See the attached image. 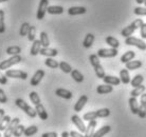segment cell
<instances>
[{"instance_id": "obj_1", "label": "cell", "mask_w": 146, "mask_h": 137, "mask_svg": "<svg viewBox=\"0 0 146 137\" xmlns=\"http://www.w3.org/2000/svg\"><path fill=\"white\" fill-rule=\"evenodd\" d=\"M15 103H16V105H17L20 110H22V111L26 113L29 117H31V118H35L37 116V113H36V111H35V109H33L31 105H28L26 101L23 100V99H21V98L16 99V100H15Z\"/></svg>"}, {"instance_id": "obj_2", "label": "cell", "mask_w": 146, "mask_h": 137, "mask_svg": "<svg viewBox=\"0 0 146 137\" xmlns=\"http://www.w3.org/2000/svg\"><path fill=\"white\" fill-rule=\"evenodd\" d=\"M22 61V57L20 55H15V56H11L10 58H7V60L0 62V70H9V68H11L15 65H18L19 62Z\"/></svg>"}, {"instance_id": "obj_3", "label": "cell", "mask_w": 146, "mask_h": 137, "mask_svg": "<svg viewBox=\"0 0 146 137\" xmlns=\"http://www.w3.org/2000/svg\"><path fill=\"white\" fill-rule=\"evenodd\" d=\"M125 44L137 47L141 51L146 50V42L143 39H139V38H137V37L130 36V37H128V38H125Z\"/></svg>"}, {"instance_id": "obj_4", "label": "cell", "mask_w": 146, "mask_h": 137, "mask_svg": "<svg viewBox=\"0 0 146 137\" xmlns=\"http://www.w3.org/2000/svg\"><path fill=\"white\" fill-rule=\"evenodd\" d=\"M7 78H17V79L26 80L28 78V74L21 70H7L5 74Z\"/></svg>"}, {"instance_id": "obj_5", "label": "cell", "mask_w": 146, "mask_h": 137, "mask_svg": "<svg viewBox=\"0 0 146 137\" xmlns=\"http://www.w3.org/2000/svg\"><path fill=\"white\" fill-rule=\"evenodd\" d=\"M48 7H49V0H40L38 10L36 13V18L38 20H42L44 18V15L47 13Z\"/></svg>"}, {"instance_id": "obj_6", "label": "cell", "mask_w": 146, "mask_h": 137, "mask_svg": "<svg viewBox=\"0 0 146 137\" xmlns=\"http://www.w3.org/2000/svg\"><path fill=\"white\" fill-rule=\"evenodd\" d=\"M117 49H112V47H110V49H100L98 51V56L99 58H112V57H115L117 55Z\"/></svg>"}, {"instance_id": "obj_7", "label": "cell", "mask_w": 146, "mask_h": 137, "mask_svg": "<svg viewBox=\"0 0 146 137\" xmlns=\"http://www.w3.org/2000/svg\"><path fill=\"white\" fill-rule=\"evenodd\" d=\"M20 124V119L17 118V117H15L14 119H12L10 124L7 126V128L5 129L4 131V134H3V137H12L13 136V133H14L15 129H16V126Z\"/></svg>"}, {"instance_id": "obj_8", "label": "cell", "mask_w": 146, "mask_h": 137, "mask_svg": "<svg viewBox=\"0 0 146 137\" xmlns=\"http://www.w3.org/2000/svg\"><path fill=\"white\" fill-rule=\"evenodd\" d=\"M44 76V70H37L36 72L34 73V75L32 76V78H31V86L32 87H37L38 84L40 83V81L42 80Z\"/></svg>"}, {"instance_id": "obj_9", "label": "cell", "mask_w": 146, "mask_h": 137, "mask_svg": "<svg viewBox=\"0 0 146 137\" xmlns=\"http://www.w3.org/2000/svg\"><path fill=\"white\" fill-rule=\"evenodd\" d=\"M71 120H72L73 124L78 129V131H80V133H85L86 132V126H85L84 123V120H82V118H80V116L73 115L71 117Z\"/></svg>"}, {"instance_id": "obj_10", "label": "cell", "mask_w": 146, "mask_h": 137, "mask_svg": "<svg viewBox=\"0 0 146 137\" xmlns=\"http://www.w3.org/2000/svg\"><path fill=\"white\" fill-rule=\"evenodd\" d=\"M87 101H88L87 95H82V96L77 99L76 103L74 105V111H75V112H80V111L84 109L85 105H86Z\"/></svg>"}, {"instance_id": "obj_11", "label": "cell", "mask_w": 146, "mask_h": 137, "mask_svg": "<svg viewBox=\"0 0 146 137\" xmlns=\"http://www.w3.org/2000/svg\"><path fill=\"white\" fill-rule=\"evenodd\" d=\"M39 54H41L42 56L53 58L58 55V51L56 50V49H52V47H41Z\"/></svg>"}, {"instance_id": "obj_12", "label": "cell", "mask_w": 146, "mask_h": 137, "mask_svg": "<svg viewBox=\"0 0 146 137\" xmlns=\"http://www.w3.org/2000/svg\"><path fill=\"white\" fill-rule=\"evenodd\" d=\"M87 12V9L85 7H72L68 9V15L70 16H76V15H83Z\"/></svg>"}, {"instance_id": "obj_13", "label": "cell", "mask_w": 146, "mask_h": 137, "mask_svg": "<svg viewBox=\"0 0 146 137\" xmlns=\"http://www.w3.org/2000/svg\"><path fill=\"white\" fill-rule=\"evenodd\" d=\"M98 123H96V120H91V121H89L88 123V126H86V132H85V135L84 137H92L93 136V134L95 132V126H96Z\"/></svg>"}, {"instance_id": "obj_14", "label": "cell", "mask_w": 146, "mask_h": 137, "mask_svg": "<svg viewBox=\"0 0 146 137\" xmlns=\"http://www.w3.org/2000/svg\"><path fill=\"white\" fill-rule=\"evenodd\" d=\"M103 80H104L105 84H109V86H119L121 83V79L117 76L106 75L103 78Z\"/></svg>"}, {"instance_id": "obj_15", "label": "cell", "mask_w": 146, "mask_h": 137, "mask_svg": "<svg viewBox=\"0 0 146 137\" xmlns=\"http://www.w3.org/2000/svg\"><path fill=\"white\" fill-rule=\"evenodd\" d=\"M35 111H36L37 115H38V117H39L41 120H47L48 117H49L47 111H46V109H44L42 103H39V105H35Z\"/></svg>"}, {"instance_id": "obj_16", "label": "cell", "mask_w": 146, "mask_h": 137, "mask_svg": "<svg viewBox=\"0 0 146 137\" xmlns=\"http://www.w3.org/2000/svg\"><path fill=\"white\" fill-rule=\"evenodd\" d=\"M129 103V109H130V112L135 115H138V111H139V103L135 97H130L128 100Z\"/></svg>"}, {"instance_id": "obj_17", "label": "cell", "mask_w": 146, "mask_h": 137, "mask_svg": "<svg viewBox=\"0 0 146 137\" xmlns=\"http://www.w3.org/2000/svg\"><path fill=\"white\" fill-rule=\"evenodd\" d=\"M113 91L112 86H109V84H100L96 88V93L101 94V95H104V94H109Z\"/></svg>"}, {"instance_id": "obj_18", "label": "cell", "mask_w": 146, "mask_h": 137, "mask_svg": "<svg viewBox=\"0 0 146 137\" xmlns=\"http://www.w3.org/2000/svg\"><path fill=\"white\" fill-rule=\"evenodd\" d=\"M142 67V61L141 60H131V61L127 62L125 65V68L126 70H129V71H135V70H138Z\"/></svg>"}, {"instance_id": "obj_19", "label": "cell", "mask_w": 146, "mask_h": 137, "mask_svg": "<svg viewBox=\"0 0 146 137\" xmlns=\"http://www.w3.org/2000/svg\"><path fill=\"white\" fill-rule=\"evenodd\" d=\"M55 94L58 96V97H62L64 99H71L72 98V93L70 92L69 90H66V89H57V90L55 91Z\"/></svg>"}, {"instance_id": "obj_20", "label": "cell", "mask_w": 146, "mask_h": 137, "mask_svg": "<svg viewBox=\"0 0 146 137\" xmlns=\"http://www.w3.org/2000/svg\"><path fill=\"white\" fill-rule=\"evenodd\" d=\"M41 42H40V40H34L33 41V44H32V47H31V51H30V53L32 56H36V55L39 54L40 50H41Z\"/></svg>"}, {"instance_id": "obj_21", "label": "cell", "mask_w": 146, "mask_h": 137, "mask_svg": "<svg viewBox=\"0 0 146 137\" xmlns=\"http://www.w3.org/2000/svg\"><path fill=\"white\" fill-rule=\"evenodd\" d=\"M135 57V53L133 52V51H127L126 53H124L123 54V56L121 57V60L120 61L122 62V63H127V62L131 61V60H133V58Z\"/></svg>"}, {"instance_id": "obj_22", "label": "cell", "mask_w": 146, "mask_h": 137, "mask_svg": "<svg viewBox=\"0 0 146 137\" xmlns=\"http://www.w3.org/2000/svg\"><path fill=\"white\" fill-rule=\"evenodd\" d=\"M94 39H95V36L93 35V34H91V33L87 34V35L85 36L84 41H83V45H84V47H86V49L91 47L93 42H94Z\"/></svg>"}, {"instance_id": "obj_23", "label": "cell", "mask_w": 146, "mask_h": 137, "mask_svg": "<svg viewBox=\"0 0 146 137\" xmlns=\"http://www.w3.org/2000/svg\"><path fill=\"white\" fill-rule=\"evenodd\" d=\"M64 11H65L64 7H60V5H50V7H48L47 13L51 15H59L62 14Z\"/></svg>"}, {"instance_id": "obj_24", "label": "cell", "mask_w": 146, "mask_h": 137, "mask_svg": "<svg viewBox=\"0 0 146 137\" xmlns=\"http://www.w3.org/2000/svg\"><path fill=\"white\" fill-rule=\"evenodd\" d=\"M120 79L121 82L124 84H128L130 82V76H129V72L126 68H122L120 71Z\"/></svg>"}, {"instance_id": "obj_25", "label": "cell", "mask_w": 146, "mask_h": 137, "mask_svg": "<svg viewBox=\"0 0 146 137\" xmlns=\"http://www.w3.org/2000/svg\"><path fill=\"white\" fill-rule=\"evenodd\" d=\"M111 131V126H104L101 129H99L98 131H95L93 136L92 137H104L106 134H108Z\"/></svg>"}, {"instance_id": "obj_26", "label": "cell", "mask_w": 146, "mask_h": 137, "mask_svg": "<svg viewBox=\"0 0 146 137\" xmlns=\"http://www.w3.org/2000/svg\"><path fill=\"white\" fill-rule=\"evenodd\" d=\"M105 41H106V43L109 45L110 47H112V49H117L120 47V41L115 38V37H112V36H107L106 39H105Z\"/></svg>"}, {"instance_id": "obj_27", "label": "cell", "mask_w": 146, "mask_h": 137, "mask_svg": "<svg viewBox=\"0 0 146 137\" xmlns=\"http://www.w3.org/2000/svg\"><path fill=\"white\" fill-rule=\"evenodd\" d=\"M135 32V28H133L131 24H129L121 31V35H122L123 37H125V38H128V37L132 36V34H133Z\"/></svg>"}, {"instance_id": "obj_28", "label": "cell", "mask_w": 146, "mask_h": 137, "mask_svg": "<svg viewBox=\"0 0 146 137\" xmlns=\"http://www.w3.org/2000/svg\"><path fill=\"white\" fill-rule=\"evenodd\" d=\"M144 81V77H143L141 74H138V75H135L131 80H130V84H131L132 88H137L141 86Z\"/></svg>"}, {"instance_id": "obj_29", "label": "cell", "mask_w": 146, "mask_h": 137, "mask_svg": "<svg viewBox=\"0 0 146 137\" xmlns=\"http://www.w3.org/2000/svg\"><path fill=\"white\" fill-rule=\"evenodd\" d=\"M146 88L145 86H143V84H141V86H139V87L137 88H133V90L130 92V95H131V97H138V96H141L144 92H145Z\"/></svg>"}, {"instance_id": "obj_30", "label": "cell", "mask_w": 146, "mask_h": 137, "mask_svg": "<svg viewBox=\"0 0 146 137\" xmlns=\"http://www.w3.org/2000/svg\"><path fill=\"white\" fill-rule=\"evenodd\" d=\"M70 74H71V77H72L76 82L80 83L84 81V75H83L78 70H72V72L70 73Z\"/></svg>"}, {"instance_id": "obj_31", "label": "cell", "mask_w": 146, "mask_h": 137, "mask_svg": "<svg viewBox=\"0 0 146 137\" xmlns=\"http://www.w3.org/2000/svg\"><path fill=\"white\" fill-rule=\"evenodd\" d=\"M93 68H94L95 75H96V77H98V78H100V79H103V78L106 76V74H105V70H104V67H103L101 63H100L99 65L94 67Z\"/></svg>"}, {"instance_id": "obj_32", "label": "cell", "mask_w": 146, "mask_h": 137, "mask_svg": "<svg viewBox=\"0 0 146 137\" xmlns=\"http://www.w3.org/2000/svg\"><path fill=\"white\" fill-rule=\"evenodd\" d=\"M95 114L98 116V118H106L110 115V110L108 108L100 109L98 111H95Z\"/></svg>"}, {"instance_id": "obj_33", "label": "cell", "mask_w": 146, "mask_h": 137, "mask_svg": "<svg viewBox=\"0 0 146 137\" xmlns=\"http://www.w3.org/2000/svg\"><path fill=\"white\" fill-rule=\"evenodd\" d=\"M21 52V47L18 45H12L7 49V54L11 55V56H15V55H19Z\"/></svg>"}, {"instance_id": "obj_34", "label": "cell", "mask_w": 146, "mask_h": 137, "mask_svg": "<svg viewBox=\"0 0 146 137\" xmlns=\"http://www.w3.org/2000/svg\"><path fill=\"white\" fill-rule=\"evenodd\" d=\"M30 28H31V25H30L29 22H23L20 26V30H19V35L22 37L25 36H28V33L30 31Z\"/></svg>"}, {"instance_id": "obj_35", "label": "cell", "mask_w": 146, "mask_h": 137, "mask_svg": "<svg viewBox=\"0 0 146 137\" xmlns=\"http://www.w3.org/2000/svg\"><path fill=\"white\" fill-rule=\"evenodd\" d=\"M11 120H12V118L9 115H5L3 118L1 119V121H0V132H1V131H5L7 126L11 123Z\"/></svg>"}, {"instance_id": "obj_36", "label": "cell", "mask_w": 146, "mask_h": 137, "mask_svg": "<svg viewBox=\"0 0 146 137\" xmlns=\"http://www.w3.org/2000/svg\"><path fill=\"white\" fill-rule=\"evenodd\" d=\"M38 132V128H37L36 126H28V128H26L25 129V136L27 137H30V136H33V135H35V134Z\"/></svg>"}, {"instance_id": "obj_37", "label": "cell", "mask_w": 146, "mask_h": 137, "mask_svg": "<svg viewBox=\"0 0 146 137\" xmlns=\"http://www.w3.org/2000/svg\"><path fill=\"white\" fill-rule=\"evenodd\" d=\"M40 42H41V45L42 47H49V44H50V40H49V37H48V34L46 32H41L40 33Z\"/></svg>"}, {"instance_id": "obj_38", "label": "cell", "mask_w": 146, "mask_h": 137, "mask_svg": "<svg viewBox=\"0 0 146 137\" xmlns=\"http://www.w3.org/2000/svg\"><path fill=\"white\" fill-rule=\"evenodd\" d=\"M44 65H47L48 68H57L59 67L58 61H56L55 59L50 58V57H48L47 59L44 60Z\"/></svg>"}, {"instance_id": "obj_39", "label": "cell", "mask_w": 146, "mask_h": 137, "mask_svg": "<svg viewBox=\"0 0 146 137\" xmlns=\"http://www.w3.org/2000/svg\"><path fill=\"white\" fill-rule=\"evenodd\" d=\"M60 70H62L64 73H66V74H69V73L72 72V67L69 65V63H67L66 61H60L59 62V67H58Z\"/></svg>"}, {"instance_id": "obj_40", "label": "cell", "mask_w": 146, "mask_h": 137, "mask_svg": "<svg viewBox=\"0 0 146 137\" xmlns=\"http://www.w3.org/2000/svg\"><path fill=\"white\" fill-rule=\"evenodd\" d=\"M29 97H30V100L32 101V103H33L34 105H39V103H41L39 95H38L36 92H31L29 95Z\"/></svg>"}, {"instance_id": "obj_41", "label": "cell", "mask_w": 146, "mask_h": 137, "mask_svg": "<svg viewBox=\"0 0 146 137\" xmlns=\"http://www.w3.org/2000/svg\"><path fill=\"white\" fill-rule=\"evenodd\" d=\"M5 32V22H4V11L0 10V34Z\"/></svg>"}, {"instance_id": "obj_42", "label": "cell", "mask_w": 146, "mask_h": 137, "mask_svg": "<svg viewBox=\"0 0 146 137\" xmlns=\"http://www.w3.org/2000/svg\"><path fill=\"white\" fill-rule=\"evenodd\" d=\"M89 60H90V63H91V65L94 68V67H96V65H99L100 63H101V61H100V58L99 56L96 54H91L90 56H89Z\"/></svg>"}, {"instance_id": "obj_43", "label": "cell", "mask_w": 146, "mask_h": 137, "mask_svg": "<svg viewBox=\"0 0 146 137\" xmlns=\"http://www.w3.org/2000/svg\"><path fill=\"white\" fill-rule=\"evenodd\" d=\"M25 126H22V124H18V126H16V129H15L14 133H13V136L14 137H20L22 134L25 133Z\"/></svg>"}, {"instance_id": "obj_44", "label": "cell", "mask_w": 146, "mask_h": 137, "mask_svg": "<svg viewBox=\"0 0 146 137\" xmlns=\"http://www.w3.org/2000/svg\"><path fill=\"white\" fill-rule=\"evenodd\" d=\"M35 36H36V28L35 26H31L29 33H28V39L31 42H33L34 40H35Z\"/></svg>"}, {"instance_id": "obj_45", "label": "cell", "mask_w": 146, "mask_h": 137, "mask_svg": "<svg viewBox=\"0 0 146 137\" xmlns=\"http://www.w3.org/2000/svg\"><path fill=\"white\" fill-rule=\"evenodd\" d=\"M98 118V116L95 114V112H88L86 114H84V117L83 119L86 120V121H91V120H95Z\"/></svg>"}, {"instance_id": "obj_46", "label": "cell", "mask_w": 146, "mask_h": 137, "mask_svg": "<svg viewBox=\"0 0 146 137\" xmlns=\"http://www.w3.org/2000/svg\"><path fill=\"white\" fill-rule=\"evenodd\" d=\"M133 13L138 16H146V7H137L133 10Z\"/></svg>"}, {"instance_id": "obj_47", "label": "cell", "mask_w": 146, "mask_h": 137, "mask_svg": "<svg viewBox=\"0 0 146 137\" xmlns=\"http://www.w3.org/2000/svg\"><path fill=\"white\" fill-rule=\"evenodd\" d=\"M138 115H139L140 118H145L146 117V105H139Z\"/></svg>"}, {"instance_id": "obj_48", "label": "cell", "mask_w": 146, "mask_h": 137, "mask_svg": "<svg viewBox=\"0 0 146 137\" xmlns=\"http://www.w3.org/2000/svg\"><path fill=\"white\" fill-rule=\"evenodd\" d=\"M143 23H144V22H143V20H142V19L138 18V19H135V21H132L131 23H130V24H131L132 26H133V28H135V31H137V30H138V29H140V28H141V26H142V24H143Z\"/></svg>"}, {"instance_id": "obj_49", "label": "cell", "mask_w": 146, "mask_h": 137, "mask_svg": "<svg viewBox=\"0 0 146 137\" xmlns=\"http://www.w3.org/2000/svg\"><path fill=\"white\" fill-rule=\"evenodd\" d=\"M7 97L4 91L2 89H0V103H7Z\"/></svg>"}, {"instance_id": "obj_50", "label": "cell", "mask_w": 146, "mask_h": 137, "mask_svg": "<svg viewBox=\"0 0 146 137\" xmlns=\"http://www.w3.org/2000/svg\"><path fill=\"white\" fill-rule=\"evenodd\" d=\"M140 35L143 40L146 39V23H143L142 26L140 28Z\"/></svg>"}, {"instance_id": "obj_51", "label": "cell", "mask_w": 146, "mask_h": 137, "mask_svg": "<svg viewBox=\"0 0 146 137\" xmlns=\"http://www.w3.org/2000/svg\"><path fill=\"white\" fill-rule=\"evenodd\" d=\"M0 83H1V84H7V76L4 75L3 73H1V72H0Z\"/></svg>"}, {"instance_id": "obj_52", "label": "cell", "mask_w": 146, "mask_h": 137, "mask_svg": "<svg viewBox=\"0 0 146 137\" xmlns=\"http://www.w3.org/2000/svg\"><path fill=\"white\" fill-rule=\"evenodd\" d=\"M41 137H58L56 132H47L41 135Z\"/></svg>"}, {"instance_id": "obj_53", "label": "cell", "mask_w": 146, "mask_h": 137, "mask_svg": "<svg viewBox=\"0 0 146 137\" xmlns=\"http://www.w3.org/2000/svg\"><path fill=\"white\" fill-rule=\"evenodd\" d=\"M70 137H84V135L80 132H76V131H71L69 133Z\"/></svg>"}, {"instance_id": "obj_54", "label": "cell", "mask_w": 146, "mask_h": 137, "mask_svg": "<svg viewBox=\"0 0 146 137\" xmlns=\"http://www.w3.org/2000/svg\"><path fill=\"white\" fill-rule=\"evenodd\" d=\"M4 116H5V112H4L3 109H0V121H1V119L3 118Z\"/></svg>"}, {"instance_id": "obj_55", "label": "cell", "mask_w": 146, "mask_h": 137, "mask_svg": "<svg viewBox=\"0 0 146 137\" xmlns=\"http://www.w3.org/2000/svg\"><path fill=\"white\" fill-rule=\"evenodd\" d=\"M62 137H70V135L67 131H64V132L62 133Z\"/></svg>"}, {"instance_id": "obj_56", "label": "cell", "mask_w": 146, "mask_h": 137, "mask_svg": "<svg viewBox=\"0 0 146 137\" xmlns=\"http://www.w3.org/2000/svg\"><path fill=\"white\" fill-rule=\"evenodd\" d=\"M135 2L138 4H142V3H144V0H135Z\"/></svg>"}, {"instance_id": "obj_57", "label": "cell", "mask_w": 146, "mask_h": 137, "mask_svg": "<svg viewBox=\"0 0 146 137\" xmlns=\"http://www.w3.org/2000/svg\"><path fill=\"white\" fill-rule=\"evenodd\" d=\"M5 1H7V0H0V3H2V2H5Z\"/></svg>"}, {"instance_id": "obj_58", "label": "cell", "mask_w": 146, "mask_h": 137, "mask_svg": "<svg viewBox=\"0 0 146 137\" xmlns=\"http://www.w3.org/2000/svg\"><path fill=\"white\" fill-rule=\"evenodd\" d=\"M144 4H145V7H146V0H144Z\"/></svg>"}, {"instance_id": "obj_59", "label": "cell", "mask_w": 146, "mask_h": 137, "mask_svg": "<svg viewBox=\"0 0 146 137\" xmlns=\"http://www.w3.org/2000/svg\"><path fill=\"white\" fill-rule=\"evenodd\" d=\"M0 137H1V134H0Z\"/></svg>"}]
</instances>
